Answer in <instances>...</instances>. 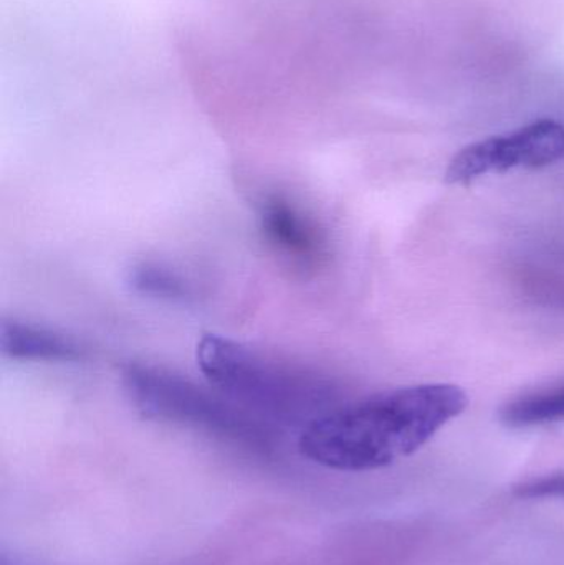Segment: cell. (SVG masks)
<instances>
[{
    "label": "cell",
    "mask_w": 564,
    "mask_h": 565,
    "mask_svg": "<svg viewBox=\"0 0 564 565\" xmlns=\"http://www.w3.org/2000/svg\"><path fill=\"white\" fill-rule=\"evenodd\" d=\"M564 158V126L555 119H540L517 131L492 136L460 149L446 171L450 185L469 188L489 174L513 169H542Z\"/></svg>",
    "instance_id": "cell-4"
},
{
    "label": "cell",
    "mask_w": 564,
    "mask_h": 565,
    "mask_svg": "<svg viewBox=\"0 0 564 565\" xmlns=\"http://www.w3.org/2000/svg\"><path fill=\"white\" fill-rule=\"evenodd\" d=\"M123 387L136 408L152 420L182 425L247 450L268 454L274 431L260 418L217 391H207L168 369L131 362Z\"/></svg>",
    "instance_id": "cell-3"
},
{
    "label": "cell",
    "mask_w": 564,
    "mask_h": 565,
    "mask_svg": "<svg viewBox=\"0 0 564 565\" xmlns=\"http://www.w3.org/2000/svg\"><path fill=\"white\" fill-rule=\"evenodd\" d=\"M469 404L453 384L394 388L330 408L304 425L298 448L334 471L380 470L419 451Z\"/></svg>",
    "instance_id": "cell-1"
},
{
    "label": "cell",
    "mask_w": 564,
    "mask_h": 565,
    "mask_svg": "<svg viewBox=\"0 0 564 565\" xmlns=\"http://www.w3.org/2000/svg\"><path fill=\"white\" fill-rule=\"evenodd\" d=\"M258 228L268 247L301 271L317 270L327 258V238L317 222L284 195L258 204Z\"/></svg>",
    "instance_id": "cell-5"
},
{
    "label": "cell",
    "mask_w": 564,
    "mask_h": 565,
    "mask_svg": "<svg viewBox=\"0 0 564 565\" xmlns=\"http://www.w3.org/2000/svg\"><path fill=\"white\" fill-rule=\"evenodd\" d=\"M198 364L212 387L254 415L304 420L333 408V384L307 369L284 364L225 335L205 334Z\"/></svg>",
    "instance_id": "cell-2"
},
{
    "label": "cell",
    "mask_w": 564,
    "mask_h": 565,
    "mask_svg": "<svg viewBox=\"0 0 564 565\" xmlns=\"http://www.w3.org/2000/svg\"><path fill=\"white\" fill-rule=\"evenodd\" d=\"M522 500H564V473L546 475L525 481L513 490Z\"/></svg>",
    "instance_id": "cell-9"
},
{
    "label": "cell",
    "mask_w": 564,
    "mask_h": 565,
    "mask_svg": "<svg viewBox=\"0 0 564 565\" xmlns=\"http://www.w3.org/2000/svg\"><path fill=\"white\" fill-rule=\"evenodd\" d=\"M2 354L15 361H82L86 349L72 335L29 322L3 321L0 326Z\"/></svg>",
    "instance_id": "cell-6"
},
{
    "label": "cell",
    "mask_w": 564,
    "mask_h": 565,
    "mask_svg": "<svg viewBox=\"0 0 564 565\" xmlns=\"http://www.w3.org/2000/svg\"><path fill=\"white\" fill-rule=\"evenodd\" d=\"M128 282L136 292L169 302H191L195 298L194 282L168 265L141 262L129 270Z\"/></svg>",
    "instance_id": "cell-8"
},
{
    "label": "cell",
    "mask_w": 564,
    "mask_h": 565,
    "mask_svg": "<svg viewBox=\"0 0 564 565\" xmlns=\"http://www.w3.org/2000/svg\"><path fill=\"white\" fill-rule=\"evenodd\" d=\"M499 417L510 428L540 427L564 422V381L512 398L500 408Z\"/></svg>",
    "instance_id": "cell-7"
}]
</instances>
